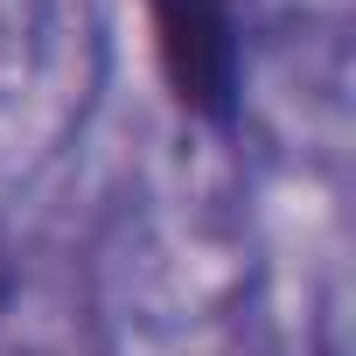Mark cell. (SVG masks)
Wrapping results in <instances>:
<instances>
[{"label": "cell", "instance_id": "cell-1", "mask_svg": "<svg viewBox=\"0 0 356 356\" xmlns=\"http://www.w3.org/2000/svg\"><path fill=\"white\" fill-rule=\"evenodd\" d=\"M147 56L168 91V105L210 126L238 133L245 119V0H140Z\"/></svg>", "mask_w": 356, "mask_h": 356}]
</instances>
